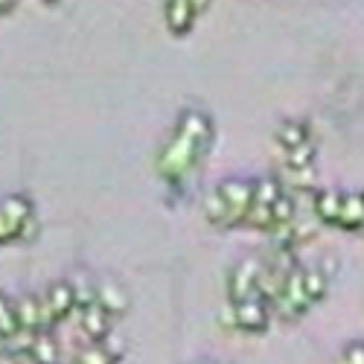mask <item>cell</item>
<instances>
[{
	"instance_id": "cell-1",
	"label": "cell",
	"mask_w": 364,
	"mask_h": 364,
	"mask_svg": "<svg viewBox=\"0 0 364 364\" xmlns=\"http://www.w3.org/2000/svg\"><path fill=\"white\" fill-rule=\"evenodd\" d=\"M210 143H213V119L198 108L184 111L158 158V175L166 184H181L201 166Z\"/></svg>"
},
{
	"instance_id": "cell-2",
	"label": "cell",
	"mask_w": 364,
	"mask_h": 364,
	"mask_svg": "<svg viewBox=\"0 0 364 364\" xmlns=\"http://www.w3.org/2000/svg\"><path fill=\"white\" fill-rule=\"evenodd\" d=\"M332 274L323 265H294L289 271V277L277 294V300L271 303V312L283 321H297L306 315L315 303H321L329 291Z\"/></svg>"
},
{
	"instance_id": "cell-3",
	"label": "cell",
	"mask_w": 364,
	"mask_h": 364,
	"mask_svg": "<svg viewBox=\"0 0 364 364\" xmlns=\"http://www.w3.org/2000/svg\"><path fill=\"white\" fill-rule=\"evenodd\" d=\"M254 201L251 178H225L213 187L204 201V216L213 228H239L245 225Z\"/></svg>"
},
{
	"instance_id": "cell-4",
	"label": "cell",
	"mask_w": 364,
	"mask_h": 364,
	"mask_svg": "<svg viewBox=\"0 0 364 364\" xmlns=\"http://www.w3.org/2000/svg\"><path fill=\"white\" fill-rule=\"evenodd\" d=\"M36 236V207L26 196L0 198V245Z\"/></svg>"
},
{
	"instance_id": "cell-5",
	"label": "cell",
	"mask_w": 364,
	"mask_h": 364,
	"mask_svg": "<svg viewBox=\"0 0 364 364\" xmlns=\"http://www.w3.org/2000/svg\"><path fill=\"white\" fill-rule=\"evenodd\" d=\"M283 193H286V184L277 175L254 178V201H251L245 225L254 228V230H271L274 233V204Z\"/></svg>"
},
{
	"instance_id": "cell-6",
	"label": "cell",
	"mask_w": 364,
	"mask_h": 364,
	"mask_svg": "<svg viewBox=\"0 0 364 364\" xmlns=\"http://www.w3.org/2000/svg\"><path fill=\"white\" fill-rule=\"evenodd\" d=\"M271 303L262 297H248V300H239L230 303V306L222 312V321L230 323L239 332H248V336H259V332L268 329L271 323Z\"/></svg>"
},
{
	"instance_id": "cell-7",
	"label": "cell",
	"mask_w": 364,
	"mask_h": 364,
	"mask_svg": "<svg viewBox=\"0 0 364 364\" xmlns=\"http://www.w3.org/2000/svg\"><path fill=\"white\" fill-rule=\"evenodd\" d=\"M44 329L53 332L55 323L68 321L73 312H79V303H76V291H73V283L70 280H55L44 294Z\"/></svg>"
},
{
	"instance_id": "cell-8",
	"label": "cell",
	"mask_w": 364,
	"mask_h": 364,
	"mask_svg": "<svg viewBox=\"0 0 364 364\" xmlns=\"http://www.w3.org/2000/svg\"><path fill=\"white\" fill-rule=\"evenodd\" d=\"M259 277H262V259L257 257H245L239 259L230 274H228V294L230 303L248 300V297H259Z\"/></svg>"
},
{
	"instance_id": "cell-9",
	"label": "cell",
	"mask_w": 364,
	"mask_h": 364,
	"mask_svg": "<svg viewBox=\"0 0 364 364\" xmlns=\"http://www.w3.org/2000/svg\"><path fill=\"white\" fill-rule=\"evenodd\" d=\"M111 323H114V318L100 306V303H90V306L79 309V329L87 338V344H102L111 336Z\"/></svg>"
},
{
	"instance_id": "cell-10",
	"label": "cell",
	"mask_w": 364,
	"mask_h": 364,
	"mask_svg": "<svg viewBox=\"0 0 364 364\" xmlns=\"http://www.w3.org/2000/svg\"><path fill=\"white\" fill-rule=\"evenodd\" d=\"M164 21L172 36H187L193 23L198 21V12L193 6V0H166L164 4Z\"/></svg>"
},
{
	"instance_id": "cell-11",
	"label": "cell",
	"mask_w": 364,
	"mask_h": 364,
	"mask_svg": "<svg viewBox=\"0 0 364 364\" xmlns=\"http://www.w3.org/2000/svg\"><path fill=\"white\" fill-rule=\"evenodd\" d=\"M15 315H18L21 329L47 332L44 329V300H41V294H21L15 300Z\"/></svg>"
},
{
	"instance_id": "cell-12",
	"label": "cell",
	"mask_w": 364,
	"mask_h": 364,
	"mask_svg": "<svg viewBox=\"0 0 364 364\" xmlns=\"http://www.w3.org/2000/svg\"><path fill=\"white\" fill-rule=\"evenodd\" d=\"M97 303H100V306H102L111 318H119V315L129 309L132 297H129V291H126L123 283H117V280L108 277V280L97 283Z\"/></svg>"
},
{
	"instance_id": "cell-13",
	"label": "cell",
	"mask_w": 364,
	"mask_h": 364,
	"mask_svg": "<svg viewBox=\"0 0 364 364\" xmlns=\"http://www.w3.org/2000/svg\"><path fill=\"white\" fill-rule=\"evenodd\" d=\"M336 228L341 230H364V193H344L341 196V213Z\"/></svg>"
},
{
	"instance_id": "cell-14",
	"label": "cell",
	"mask_w": 364,
	"mask_h": 364,
	"mask_svg": "<svg viewBox=\"0 0 364 364\" xmlns=\"http://www.w3.org/2000/svg\"><path fill=\"white\" fill-rule=\"evenodd\" d=\"M341 196H344L341 190H315V196H312V213H315V219L336 228L338 213H341Z\"/></svg>"
},
{
	"instance_id": "cell-15",
	"label": "cell",
	"mask_w": 364,
	"mask_h": 364,
	"mask_svg": "<svg viewBox=\"0 0 364 364\" xmlns=\"http://www.w3.org/2000/svg\"><path fill=\"white\" fill-rule=\"evenodd\" d=\"M274 137H277L280 151H289V149H297L303 143H312V129H309L306 119H283Z\"/></svg>"
},
{
	"instance_id": "cell-16",
	"label": "cell",
	"mask_w": 364,
	"mask_h": 364,
	"mask_svg": "<svg viewBox=\"0 0 364 364\" xmlns=\"http://www.w3.org/2000/svg\"><path fill=\"white\" fill-rule=\"evenodd\" d=\"M26 358L33 364H62V344L55 341L53 332H38Z\"/></svg>"
},
{
	"instance_id": "cell-17",
	"label": "cell",
	"mask_w": 364,
	"mask_h": 364,
	"mask_svg": "<svg viewBox=\"0 0 364 364\" xmlns=\"http://www.w3.org/2000/svg\"><path fill=\"white\" fill-rule=\"evenodd\" d=\"M18 326V315H15V300L9 294L0 291V344H4L9 336H15Z\"/></svg>"
},
{
	"instance_id": "cell-18",
	"label": "cell",
	"mask_w": 364,
	"mask_h": 364,
	"mask_svg": "<svg viewBox=\"0 0 364 364\" xmlns=\"http://www.w3.org/2000/svg\"><path fill=\"white\" fill-rule=\"evenodd\" d=\"M73 364H119V358L114 353H108L105 344H85L76 353V361Z\"/></svg>"
},
{
	"instance_id": "cell-19",
	"label": "cell",
	"mask_w": 364,
	"mask_h": 364,
	"mask_svg": "<svg viewBox=\"0 0 364 364\" xmlns=\"http://www.w3.org/2000/svg\"><path fill=\"white\" fill-rule=\"evenodd\" d=\"M336 364H364V341H350L336 358Z\"/></svg>"
},
{
	"instance_id": "cell-20",
	"label": "cell",
	"mask_w": 364,
	"mask_h": 364,
	"mask_svg": "<svg viewBox=\"0 0 364 364\" xmlns=\"http://www.w3.org/2000/svg\"><path fill=\"white\" fill-rule=\"evenodd\" d=\"M15 4H18V0H0V18L9 15V12L15 9Z\"/></svg>"
},
{
	"instance_id": "cell-21",
	"label": "cell",
	"mask_w": 364,
	"mask_h": 364,
	"mask_svg": "<svg viewBox=\"0 0 364 364\" xmlns=\"http://www.w3.org/2000/svg\"><path fill=\"white\" fill-rule=\"evenodd\" d=\"M196 364H216V361H196Z\"/></svg>"
},
{
	"instance_id": "cell-22",
	"label": "cell",
	"mask_w": 364,
	"mask_h": 364,
	"mask_svg": "<svg viewBox=\"0 0 364 364\" xmlns=\"http://www.w3.org/2000/svg\"><path fill=\"white\" fill-rule=\"evenodd\" d=\"M44 4H50V6H53V4H58V0H44Z\"/></svg>"
}]
</instances>
